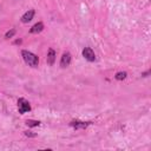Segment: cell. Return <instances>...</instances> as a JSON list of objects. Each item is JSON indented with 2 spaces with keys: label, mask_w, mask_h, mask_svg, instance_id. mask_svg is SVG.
I'll use <instances>...</instances> for the list:
<instances>
[{
  "label": "cell",
  "mask_w": 151,
  "mask_h": 151,
  "mask_svg": "<svg viewBox=\"0 0 151 151\" xmlns=\"http://www.w3.org/2000/svg\"><path fill=\"white\" fill-rule=\"evenodd\" d=\"M44 24L41 22V21H39V22H37V24H34L32 27H31V29H29V33H32V34H37V33H40L42 29H44Z\"/></svg>",
  "instance_id": "8"
},
{
  "label": "cell",
  "mask_w": 151,
  "mask_h": 151,
  "mask_svg": "<svg viewBox=\"0 0 151 151\" xmlns=\"http://www.w3.org/2000/svg\"><path fill=\"white\" fill-rule=\"evenodd\" d=\"M21 57H22L24 61H25L28 66H31V67H33V68L38 67V65H39V58H38V55H35L34 53H32V52H29V51H27V50H22V51H21Z\"/></svg>",
  "instance_id": "1"
},
{
  "label": "cell",
  "mask_w": 151,
  "mask_h": 151,
  "mask_svg": "<svg viewBox=\"0 0 151 151\" xmlns=\"http://www.w3.org/2000/svg\"><path fill=\"white\" fill-rule=\"evenodd\" d=\"M25 124L28 126V127H35V126H39L40 125V122L39 120H35V119H27L25 122Z\"/></svg>",
  "instance_id": "9"
},
{
  "label": "cell",
  "mask_w": 151,
  "mask_h": 151,
  "mask_svg": "<svg viewBox=\"0 0 151 151\" xmlns=\"http://www.w3.org/2000/svg\"><path fill=\"white\" fill-rule=\"evenodd\" d=\"M18 110H19V113H21V114L31 111V105H29L28 100H26L25 98H19L18 99Z\"/></svg>",
  "instance_id": "2"
},
{
  "label": "cell",
  "mask_w": 151,
  "mask_h": 151,
  "mask_svg": "<svg viewBox=\"0 0 151 151\" xmlns=\"http://www.w3.org/2000/svg\"><path fill=\"white\" fill-rule=\"evenodd\" d=\"M15 33H17V31H15L14 28H12V29H9V31H7V32H6V34H5V38H6V39L13 38V37L15 35Z\"/></svg>",
  "instance_id": "11"
},
{
  "label": "cell",
  "mask_w": 151,
  "mask_h": 151,
  "mask_svg": "<svg viewBox=\"0 0 151 151\" xmlns=\"http://www.w3.org/2000/svg\"><path fill=\"white\" fill-rule=\"evenodd\" d=\"M126 77H127V73H126V72H124V71L117 72V73L114 74V78H116L117 80H124Z\"/></svg>",
  "instance_id": "10"
},
{
  "label": "cell",
  "mask_w": 151,
  "mask_h": 151,
  "mask_svg": "<svg viewBox=\"0 0 151 151\" xmlns=\"http://www.w3.org/2000/svg\"><path fill=\"white\" fill-rule=\"evenodd\" d=\"M90 124H91V122H83V120H71L70 122V126H72L76 130H84Z\"/></svg>",
  "instance_id": "3"
},
{
  "label": "cell",
  "mask_w": 151,
  "mask_h": 151,
  "mask_svg": "<svg viewBox=\"0 0 151 151\" xmlns=\"http://www.w3.org/2000/svg\"><path fill=\"white\" fill-rule=\"evenodd\" d=\"M149 74H150V70H147V71L143 72V73H142V77H149Z\"/></svg>",
  "instance_id": "13"
},
{
  "label": "cell",
  "mask_w": 151,
  "mask_h": 151,
  "mask_svg": "<svg viewBox=\"0 0 151 151\" xmlns=\"http://www.w3.org/2000/svg\"><path fill=\"white\" fill-rule=\"evenodd\" d=\"M24 134H25L26 137H28V138H35V137L38 136L35 132H33V131H28V130L24 131Z\"/></svg>",
  "instance_id": "12"
},
{
  "label": "cell",
  "mask_w": 151,
  "mask_h": 151,
  "mask_svg": "<svg viewBox=\"0 0 151 151\" xmlns=\"http://www.w3.org/2000/svg\"><path fill=\"white\" fill-rule=\"evenodd\" d=\"M14 44H21V39H19V40H15V42Z\"/></svg>",
  "instance_id": "14"
},
{
  "label": "cell",
  "mask_w": 151,
  "mask_h": 151,
  "mask_svg": "<svg viewBox=\"0 0 151 151\" xmlns=\"http://www.w3.org/2000/svg\"><path fill=\"white\" fill-rule=\"evenodd\" d=\"M34 14H35V11H34V9H28L27 12H25V13L21 15V18H20L21 22H22V24L29 22V21L34 18Z\"/></svg>",
  "instance_id": "6"
},
{
  "label": "cell",
  "mask_w": 151,
  "mask_h": 151,
  "mask_svg": "<svg viewBox=\"0 0 151 151\" xmlns=\"http://www.w3.org/2000/svg\"><path fill=\"white\" fill-rule=\"evenodd\" d=\"M71 61H72V55H71V53H70V52H64L63 55H61V58H60V67L65 68V67L70 66Z\"/></svg>",
  "instance_id": "5"
},
{
  "label": "cell",
  "mask_w": 151,
  "mask_h": 151,
  "mask_svg": "<svg viewBox=\"0 0 151 151\" xmlns=\"http://www.w3.org/2000/svg\"><path fill=\"white\" fill-rule=\"evenodd\" d=\"M55 57H57L55 51H54L53 48H50L48 52H47V57H46V61H47V64H48L50 66H52V65L54 64V61H55Z\"/></svg>",
  "instance_id": "7"
},
{
  "label": "cell",
  "mask_w": 151,
  "mask_h": 151,
  "mask_svg": "<svg viewBox=\"0 0 151 151\" xmlns=\"http://www.w3.org/2000/svg\"><path fill=\"white\" fill-rule=\"evenodd\" d=\"M81 53H83V57H84L87 61L92 63V61L96 60V54H94V52H93V50H92L91 47H84V50H83Z\"/></svg>",
  "instance_id": "4"
}]
</instances>
